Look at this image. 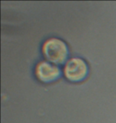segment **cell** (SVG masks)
Instances as JSON below:
<instances>
[{
	"instance_id": "6da1fadb",
	"label": "cell",
	"mask_w": 116,
	"mask_h": 123,
	"mask_svg": "<svg viewBox=\"0 0 116 123\" xmlns=\"http://www.w3.org/2000/svg\"><path fill=\"white\" fill-rule=\"evenodd\" d=\"M43 54L48 60L56 64L63 63L68 57V47L65 42L56 38H51L43 44Z\"/></svg>"
},
{
	"instance_id": "7a4b0ae2",
	"label": "cell",
	"mask_w": 116,
	"mask_h": 123,
	"mask_svg": "<svg viewBox=\"0 0 116 123\" xmlns=\"http://www.w3.org/2000/svg\"><path fill=\"white\" fill-rule=\"evenodd\" d=\"M64 73L66 78L69 81L79 82L83 79L88 74V66L81 58H71L66 62Z\"/></svg>"
},
{
	"instance_id": "3957f363",
	"label": "cell",
	"mask_w": 116,
	"mask_h": 123,
	"mask_svg": "<svg viewBox=\"0 0 116 123\" xmlns=\"http://www.w3.org/2000/svg\"><path fill=\"white\" fill-rule=\"evenodd\" d=\"M35 74L41 82H49L56 79L61 74L57 66L47 62H41L36 66Z\"/></svg>"
}]
</instances>
